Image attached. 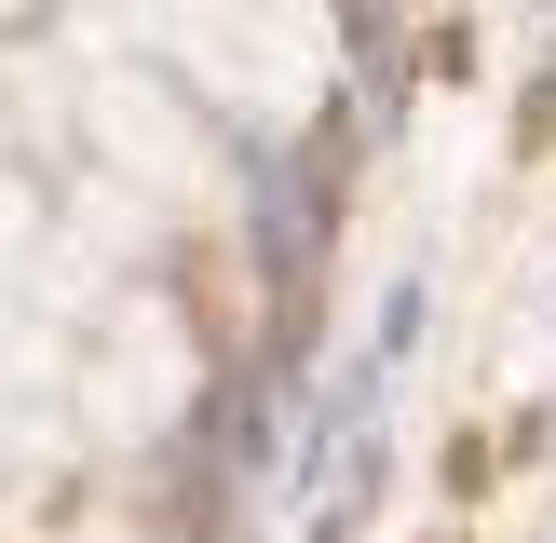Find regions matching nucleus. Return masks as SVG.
<instances>
[{"instance_id":"nucleus-1","label":"nucleus","mask_w":556,"mask_h":543,"mask_svg":"<svg viewBox=\"0 0 556 543\" xmlns=\"http://www.w3.org/2000/svg\"><path fill=\"white\" fill-rule=\"evenodd\" d=\"M177 41H190V81L231 96L244 123H299L326 96V14L313 0H190Z\"/></svg>"},{"instance_id":"nucleus-2","label":"nucleus","mask_w":556,"mask_h":543,"mask_svg":"<svg viewBox=\"0 0 556 543\" xmlns=\"http://www.w3.org/2000/svg\"><path fill=\"white\" fill-rule=\"evenodd\" d=\"M96 136H123V150H136V177H150V190H177V204L204 190V150L177 136V109H163L150 81H96Z\"/></svg>"}]
</instances>
